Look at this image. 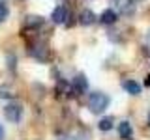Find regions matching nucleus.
Here are the masks:
<instances>
[{
  "label": "nucleus",
  "instance_id": "13",
  "mask_svg": "<svg viewBox=\"0 0 150 140\" xmlns=\"http://www.w3.org/2000/svg\"><path fill=\"white\" fill-rule=\"evenodd\" d=\"M56 90H58L60 93H71L73 92V86H69L66 80H60L58 84H56Z\"/></svg>",
  "mask_w": 150,
  "mask_h": 140
},
{
  "label": "nucleus",
  "instance_id": "9",
  "mask_svg": "<svg viewBox=\"0 0 150 140\" xmlns=\"http://www.w3.org/2000/svg\"><path fill=\"white\" fill-rule=\"evenodd\" d=\"M100 22L101 24H115L116 22V11L115 9H105L100 17Z\"/></svg>",
  "mask_w": 150,
  "mask_h": 140
},
{
  "label": "nucleus",
  "instance_id": "15",
  "mask_svg": "<svg viewBox=\"0 0 150 140\" xmlns=\"http://www.w3.org/2000/svg\"><path fill=\"white\" fill-rule=\"evenodd\" d=\"M15 65H17V58H13V56L9 54V56H8V67L13 71V69H15Z\"/></svg>",
  "mask_w": 150,
  "mask_h": 140
},
{
  "label": "nucleus",
  "instance_id": "11",
  "mask_svg": "<svg viewBox=\"0 0 150 140\" xmlns=\"http://www.w3.org/2000/svg\"><path fill=\"white\" fill-rule=\"evenodd\" d=\"M25 24H26L28 28H38V26L43 24V17H40V15H26Z\"/></svg>",
  "mask_w": 150,
  "mask_h": 140
},
{
  "label": "nucleus",
  "instance_id": "1",
  "mask_svg": "<svg viewBox=\"0 0 150 140\" xmlns=\"http://www.w3.org/2000/svg\"><path fill=\"white\" fill-rule=\"evenodd\" d=\"M107 106H109V95H105V93L94 92L88 97V108H90L92 114H101Z\"/></svg>",
  "mask_w": 150,
  "mask_h": 140
},
{
  "label": "nucleus",
  "instance_id": "3",
  "mask_svg": "<svg viewBox=\"0 0 150 140\" xmlns=\"http://www.w3.org/2000/svg\"><path fill=\"white\" fill-rule=\"evenodd\" d=\"M68 17H69V11H68V8H66V6L54 8L53 13H51V19H53L54 24H64V22L68 21Z\"/></svg>",
  "mask_w": 150,
  "mask_h": 140
},
{
  "label": "nucleus",
  "instance_id": "7",
  "mask_svg": "<svg viewBox=\"0 0 150 140\" xmlns=\"http://www.w3.org/2000/svg\"><path fill=\"white\" fill-rule=\"evenodd\" d=\"M73 90L79 92V93H83V92L88 90V82H86V77H84V75H77V77H75V80H73Z\"/></svg>",
  "mask_w": 150,
  "mask_h": 140
},
{
  "label": "nucleus",
  "instance_id": "14",
  "mask_svg": "<svg viewBox=\"0 0 150 140\" xmlns=\"http://www.w3.org/2000/svg\"><path fill=\"white\" fill-rule=\"evenodd\" d=\"M8 15H9V8H8V4L4 2V0H0V22L6 21Z\"/></svg>",
  "mask_w": 150,
  "mask_h": 140
},
{
  "label": "nucleus",
  "instance_id": "12",
  "mask_svg": "<svg viewBox=\"0 0 150 140\" xmlns=\"http://www.w3.org/2000/svg\"><path fill=\"white\" fill-rule=\"evenodd\" d=\"M98 127H100V131H111L112 129V118L109 116V118H101L100 123H98Z\"/></svg>",
  "mask_w": 150,
  "mask_h": 140
},
{
  "label": "nucleus",
  "instance_id": "10",
  "mask_svg": "<svg viewBox=\"0 0 150 140\" xmlns=\"http://www.w3.org/2000/svg\"><path fill=\"white\" fill-rule=\"evenodd\" d=\"M118 134H120V138H131V134H133V129H131V125H129V121H120V125H118Z\"/></svg>",
  "mask_w": 150,
  "mask_h": 140
},
{
  "label": "nucleus",
  "instance_id": "2",
  "mask_svg": "<svg viewBox=\"0 0 150 140\" xmlns=\"http://www.w3.org/2000/svg\"><path fill=\"white\" fill-rule=\"evenodd\" d=\"M4 116H6L8 121L17 123V121L23 118V106L19 105V103H8V105L4 106Z\"/></svg>",
  "mask_w": 150,
  "mask_h": 140
},
{
  "label": "nucleus",
  "instance_id": "8",
  "mask_svg": "<svg viewBox=\"0 0 150 140\" xmlns=\"http://www.w3.org/2000/svg\"><path fill=\"white\" fill-rule=\"evenodd\" d=\"M122 88L128 93H131V95H139L141 93V86H139V82H135V80H122Z\"/></svg>",
  "mask_w": 150,
  "mask_h": 140
},
{
  "label": "nucleus",
  "instance_id": "16",
  "mask_svg": "<svg viewBox=\"0 0 150 140\" xmlns=\"http://www.w3.org/2000/svg\"><path fill=\"white\" fill-rule=\"evenodd\" d=\"M2 136H4V127L0 125V140H2Z\"/></svg>",
  "mask_w": 150,
  "mask_h": 140
},
{
  "label": "nucleus",
  "instance_id": "5",
  "mask_svg": "<svg viewBox=\"0 0 150 140\" xmlns=\"http://www.w3.org/2000/svg\"><path fill=\"white\" fill-rule=\"evenodd\" d=\"M112 6L120 13H126V15L133 13V0H112Z\"/></svg>",
  "mask_w": 150,
  "mask_h": 140
},
{
  "label": "nucleus",
  "instance_id": "4",
  "mask_svg": "<svg viewBox=\"0 0 150 140\" xmlns=\"http://www.w3.org/2000/svg\"><path fill=\"white\" fill-rule=\"evenodd\" d=\"M28 52H30V56H34L36 60H47V56H49V50H47V47L45 43H36V45H32L30 49H28Z\"/></svg>",
  "mask_w": 150,
  "mask_h": 140
},
{
  "label": "nucleus",
  "instance_id": "6",
  "mask_svg": "<svg viewBox=\"0 0 150 140\" xmlns=\"http://www.w3.org/2000/svg\"><path fill=\"white\" fill-rule=\"evenodd\" d=\"M79 22H81L83 26H90L96 22V13L92 11V9H83L81 15H79Z\"/></svg>",
  "mask_w": 150,
  "mask_h": 140
},
{
  "label": "nucleus",
  "instance_id": "17",
  "mask_svg": "<svg viewBox=\"0 0 150 140\" xmlns=\"http://www.w3.org/2000/svg\"><path fill=\"white\" fill-rule=\"evenodd\" d=\"M148 123H150V112H148Z\"/></svg>",
  "mask_w": 150,
  "mask_h": 140
}]
</instances>
